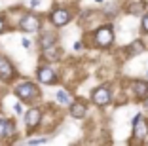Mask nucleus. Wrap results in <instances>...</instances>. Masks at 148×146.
<instances>
[{"instance_id":"obj_1","label":"nucleus","mask_w":148,"mask_h":146,"mask_svg":"<svg viewBox=\"0 0 148 146\" xmlns=\"http://www.w3.org/2000/svg\"><path fill=\"white\" fill-rule=\"evenodd\" d=\"M112 38H114V36H112V29H110V27H103V29L97 30V34H95L97 44L103 46V47L110 46V44H112Z\"/></svg>"},{"instance_id":"obj_2","label":"nucleus","mask_w":148,"mask_h":146,"mask_svg":"<svg viewBox=\"0 0 148 146\" xmlns=\"http://www.w3.org/2000/svg\"><path fill=\"white\" fill-rule=\"evenodd\" d=\"M15 95H17L19 99H31V97L36 95V86L31 84V82H25V84H21V86H17Z\"/></svg>"},{"instance_id":"obj_3","label":"nucleus","mask_w":148,"mask_h":146,"mask_svg":"<svg viewBox=\"0 0 148 146\" xmlns=\"http://www.w3.org/2000/svg\"><path fill=\"white\" fill-rule=\"evenodd\" d=\"M21 29L27 30V32H34V30L40 29V19L36 15H32V13H29V15H25L21 19Z\"/></svg>"},{"instance_id":"obj_4","label":"nucleus","mask_w":148,"mask_h":146,"mask_svg":"<svg viewBox=\"0 0 148 146\" xmlns=\"http://www.w3.org/2000/svg\"><path fill=\"white\" fill-rule=\"evenodd\" d=\"M93 103L95 104H101V106H105V104L110 103V93L106 87H99V89H95V93H93Z\"/></svg>"},{"instance_id":"obj_5","label":"nucleus","mask_w":148,"mask_h":146,"mask_svg":"<svg viewBox=\"0 0 148 146\" xmlns=\"http://www.w3.org/2000/svg\"><path fill=\"white\" fill-rule=\"evenodd\" d=\"M69 19H70V13L66 10H57V12L51 13V21L57 27H63L65 23H69Z\"/></svg>"},{"instance_id":"obj_6","label":"nucleus","mask_w":148,"mask_h":146,"mask_svg":"<svg viewBox=\"0 0 148 146\" xmlns=\"http://www.w3.org/2000/svg\"><path fill=\"white\" fill-rule=\"evenodd\" d=\"M133 133H135L137 138H144V137H146V133H148V125H146V121H144L140 116L135 118V127H133Z\"/></svg>"},{"instance_id":"obj_7","label":"nucleus","mask_w":148,"mask_h":146,"mask_svg":"<svg viewBox=\"0 0 148 146\" xmlns=\"http://www.w3.org/2000/svg\"><path fill=\"white\" fill-rule=\"evenodd\" d=\"M12 76H13V66L10 64L8 59L0 57V78L2 80H10Z\"/></svg>"},{"instance_id":"obj_8","label":"nucleus","mask_w":148,"mask_h":146,"mask_svg":"<svg viewBox=\"0 0 148 146\" xmlns=\"http://www.w3.org/2000/svg\"><path fill=\"white\" fill-rule=\"evenodd\" d=\"M38 80L42 84H53L55 82V74L51 69H40L38 70Z\"/></svg>"},{"instance_id":"obj_9","label":"nucleus","mask_w":148,"mask_h":146,"mask_svg":"<svg viewBox=\"0 0 148 146\" xmlns=\"http://www.w3.org/2000/svg\"><path fill=\"white\" fill-rule=\"evenodd\" d=\"M25 120H27V125H29V127L38 125V121H40V110H36V108L29 110V112H27V116H25Z\"/></svg>"},{"instance_id":"obj_10","label":"nucleus","mask_w":148,"mask_h":146,"mask_svg":"<svg viewBox=\"0 0 148 146\" xmlns=\"http://www.w3.org/2000/svg\"><path fill=\"white\" fill-rule=\"evenodd\" d=\"M133 87H135L137 97H140V99H148V84H144V82H133Z\"/></svg>"},{"instance_id":"obj_11","label":"nucleus","mask_w":148,"mask_h":146,"mask_svg":"<svg viewBox=\"0 0 148 146\" xmlns=\"http://www.w3.org/2000/svg\"><path fill=\"white\" fill-rule=\"evenodd\" d=\"M70 114H72L74 118H84V114H86V104L84 103H74L72 108H70Z\"/></svg>"},{"instance_id":"obj_12","label":"nucleus","mask_w":148,"mask_h":146,"mask_svg":"<svg viewBox=\"0 0 148 146\" xmlns=\"http://www.w3.org/2000/svg\"><path fill=\"white\" fill-rule=\"evenodd\" d=\"M53 40H55V38H53V34H46V36H44V38H42L44 49H46V47H51L53 46Z\"/></svg>"},{"instance_id":"obj_13","label":"nucleus","mask_w":148,"mask_h":146,"mask_svg":"<svg viewBox=\"0 0 148 146\" xmlns=\"http://www.w3.org/2000/svg\"><path fill=\"white\" fill-rule=\"evenodd\" d=\"M15 133V125L12 123V121H6V131H4V137H12V135Z\"/></svg>"},{"instance_id":"obj_14","label":"nucleus","mask_w":148,"mask_h":146,"mask_svg":"<svg viewBox=\"0 0 148 146\" xmlns=\"http://www.w3.org/2000/svg\"><path fill=\"white\" fill-rule=\"evenodd\" d=\"M57 101H59V103H63V104H69L70 97L65 93V91H59V93H57Z\"/></svg>"},{"instance_id":"obj_15","label":"nucleus","mask_w":148,"mask_h":146,"mask_svg":"<svg viewBox=\"0 0 148 146\" xmlns=\"http://www.w3.org/2000/svg\"><path fill=\"white\" fill-rule=\"evenodd\" d=\"M139 51H143V46H140V42H135L129 53H131V55H135V53H139Z\"/></svg>"},{"instance_id":"obj_16","label":"nucleus","mask_w":148,"mask_h":146,"mask_svg":"<svg viewBox=\"0 0 148 146\" xmlns=\"http://www.w3.org/2000/svg\"><path fill=\"white\" fill-rule=\"evenodd\" d=\"M6 121H8V120L0 118V135H2V137H4V131H6Z\"/></svg>"},{"instance_id":"obj_17","label":"nucleus","mask_w":148,"mask_h":146,"mask_svg":"<svg viewBox=\"0 0 148 146\" xmlns=\"http://www.w3.org/2000/svg\"><path fill=\"white\" fill-rule=\"evenodd\" d=\"M143 30H146V32H148V15H144V17H143Z\"/></svg>"},{"instance_id":"obj_18","label":"nucleus","mask_w":148,"mask_h":146,"mask_svg":"<svg viewBox=\"0 0 148 146\" xmlns=\"http://www.w3.org/2000/svg\"><path fill=\"white\" fill-rule=\"evenodd\" d=\"M23 47H31V42H29V40H27V38L23 40Z\"/></svg>"},{"instance_id":"obj_19","label":"nucleus","mask_w":148,"mask_h":146,"mask_svg":"<svg viewBox=\"0 0 148 146\" xmlns=\"http://www.w3.org/2000/svg\"><path fill=\"white\" fill-rule=\"evenodd\" d=\"M44 138H38V141H31V144H42Z\"/></svg>"},{"instance_id":"obj_20","label":"nucleus","mask_w":148,"mask_h":146,"mask_svg":"<svg viewBox=\"0 0 148 146\" xmlns=\"http://www.w3.org/2000/svg\"><path fill=\"white\" fill-rule=\"evenodd\" d=\"M4 29V21H2V19H0V30Z\"/></svg>"},{"instance_id":"obj_21","label":"nucleus","mask_w":148,"mask_h":146,"mask_svg":"<svg viewBox=\"0 0 148 146\" xmlns=\"http://www.w3.org/2000/svg\"><path fill=\"white\" fill-rule=\"evenodd\" d=\"M97 2H105V0H97Z\"/></svg>"}]
</instances>
